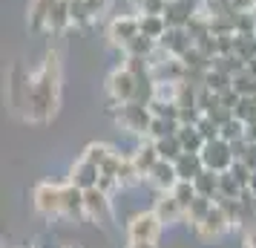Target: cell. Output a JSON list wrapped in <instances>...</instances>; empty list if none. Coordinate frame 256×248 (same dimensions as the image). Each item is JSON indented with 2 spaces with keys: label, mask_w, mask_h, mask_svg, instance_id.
<instances>
[{
  "label": "cell",
  "mask_w": 256,
  "mask_h": 248,
  "mask_svg": "<svg viewBox=\"0 0 256 248\" xmlns=\"http://www.w3.org/2000/svg\"><path fill=\"white\" fill-rule=\"evenodd\" d=\"M58 87H60V64L58 55L49 52L44 67L32 75V87H29V113L35 121H46L49 116H55L58 107Z\"/></svg>",
  "instance_id": "1"
},
{
  "label": "cell",
  "mask_w": 256,
  "mask_h": 248,
  "mask_svg": "<svg viewBox=\"0 0 256 248\" xmlns=\"http://www.w3.org/2000/svg\"><path fill=\"white\" fill-rule=\"evenodd\" d=\"M118 124L130 133H141L147 136L152 124V110L150 104H138V101H127L118 107Z\"/></svg>",
  "instance_id": "2"
},
{
  "label": "cell",
  "mask_w": 256,
  "mask_h": 248,
  "mask_svg": "<svg viewBox=\"0 0 256 248\" xmlns=\"http://www.w3.org/2000/svg\"><path fill=\"white\" fill-rule=\"evenodd\" d=\"M106 95H110V101L116 107L132 101V98H136V75H132L127 67L112 70V75L106 78Z\"/></svg>",
  "instance_id": "3"
},
{
  "label": "cell",
  "mask_w": 256,
  "mask_h": 248,
  "mask_svg": "<svg viewBox=\"0 0 256 248\" xmlns=\"http://www.w3.org/2000/svg\"><path fill=\"white\" fill-rule=\"evenodd\" d=\"M202 159H204V167L216 170V173L230 170V165L236 162V159H233V150H230V142H224L222 136L219 139L204 142V147H202Z\"/></svg>",
  "instance_id": "4"
},
{
  "label": "cell",
  "mask_w": 256,
  "mask_h": 248,
  "mask_svg": "<svg viewBox=\"0 0 256 248\" xmlns=\"http://www.w3.org/2000/svg\"><path fill=\"white\" fill-rule=\"evenodd\" d=\"M35 208L40 213H46V216H58V213H64V185H52V182L38 185Z\"/></svg>",
  "instance_id": "5"
},
{
  "label": "cell",
  "mask_w": 256,
  "mask_h": 248,
  "mask_svg": "<svg viewBox=\"0 0 256 248\" xmlns=\"http://www.w3.org/2000/svg\"><path fill=\"white\" fill-rule=\"evenodd\" d=\"M141 32V24H138V15H116L112 21H110V29H106V35L110 41L116 44V47H127L132 38Z\"/></svg>",
  "instance_id": "6"
},
{
  "label": "cell",
  "mask_w": 256,
  "mask_h": 248,
  "mask_svg": "<svg viewBox=\"0 0 256 248\" xmlns=\"http://www.w3.org/2000/svg\"><path fill=\"white\" fill-rule=\"evenodd\" d=\"M158 47H162L167 55H173V58H184L187 52L196 47V41H193V35H190L187 26H170L167 35L158 41Z\"/></svg>",
  "instance_id": "7"
},
{
  "label": "cell",
  "mask_w": 256,
  "mask_h": 248,
  "mask_svg": "<svg viewBox=\"0 0 256 248\" xmlns=\"http://www.w3.org/2000/svg\"><path fill=\"white\" fill-rule=\"evenodd\" d=\"M84 208H86V216H90L92 222H110V219H112L110 193H104L98 185L84 190Z\"/></svg>",
  "instance_id": "8"
},
{
  "label": "cell",
  "mask_w": 256,
  "mask_h": 248,
  "mask_svg": "<svg viewBox=\"0 0 256 248\" xmlns=\"http://www.w3.org/2000/svg\"><path fill=\"white\" fill-rule=\"evenodd\" d=\"M147 179H150L162 193H170V190L182 182V179H178V170H176V162H167V159H158V162L152 165V170L147 173Z\"/></svg>",
  "instance_id": "9"
},
{
  "label": "cell",
  "mask_w": 256,
  "mask_h": 248,
  "mask_svg": "<svg viewBox=\"0 0 256 248\" xmlns=\"http://www.w3.org/2000/svg\"><path fill=\"white\" fill-rule=\"evenodd\" d=\"M98 179H101V167L95 165V162H90V159H84V156L75 162V167H72V173H70V182L72 185H78L81 190L95 188Z\"/></svg>",
  "instance_id": "10"
},
{
  "label": "cell",
  "mask_w": 256,
  "mask_h": 248,
  "mask_svg": "<svg viewBox=\"0 0 256 248\" xmlns=\"http://www.w3.org/2000/svg\"><path fill=\"white\" fill-rule=\"evenodd\" d=\"M228 228H233V225H230V219L224 216V211H222V208L216 205V202H213V208L208 211V216H204V219H202V222L196 225V231H198L202 236H204V239H210V236H219V234H224Z\"/></svg>",
  "instance_id": "11"
},
{
  "label": "cell",
  "mask_w": 256,
  "mask_h": 248,
  "mask_svg": "<svg viewBox=\"0 0 256 248\" xmlns=\"http://www.w3.org/2000/svg\"><path fill=\"white\" fill-rule=\"evenodd\" d=\"M58 0H32L29 3V29L32 32H46L49 26V15L55 9Z\"/></svg>",
  "instance_id": "12"
},
{
  "label": "cell",
  "mask_w": 256,
  "mask_h": 248,
  "mask_svg": "<svg viewBox=\"0 0 256 248\" xmlns=\"http://www.w3.org/2000/svg\"><path fill=\"white\" fill-rule=\"evenodd\" d=\"M176 170H178V179L193 182L204 170V159H202V153H182L176 159Z\"/></svg>",
  "instance_id": "13"
},
{
  "label": "cell",
  "mask_w": 256,
  "mask_h": 248,
  "mask_svg": "<svg viewBox=\"0 0 256 248\" xmlns=\"http://www.w3.org/2000/svg\"><path fill=\"white\" fill-rule=\"evenodd\" d=\"M138 24H141V35L152 38V41H162L170 29L164 15H138Z\"/></svg>",
  "instance_id": "14"
},
{
  "label": "cell",
  "mask_w": 256,
  "mask_h": 248,
  "mask_svg": "<svg viewBox=\"0 0 256 248\" xmlns=\"http://www.w3.org/2000/svg\"><path fill=\"white\" fill-rule=\"evenodd\" d=\"M156 213H158V219H162V222H176V219H182V216H184V208L176 202L173 193H162L158 202H156Z\"/></svg>",
  "instance_id": "15"
},
{
  "label": "cell",
  "mask_w": 256,
  "mask_h": 248,
  "mask_svg": "<svg viewBox=\"0 0 256 248\" xmlns=\"http://www.w3.org/2000/svg\"><path fill=\"white\" fill-rule=\"evenodd\" d=\"M162 156H158V147H156V142H147V144H141L138 150L132 153V162H136V167L141 170V176H147L152 170V165L158 162Z\"/></svg>",
  "instance_id": "16"
},
{
  "label": "cell",
  "mask_w": 256,
  "mask_h": 248,
  "mask_svg": "<svg viewBox=\"0 0 256 248\" xmlns=\"http://www.w3.org/2000/svg\"><path fill=\"white\" fill-rule=\"evenodd\" d=\"M70 26H72L70 3L58 0V3H55V9H52V15H49V26H46V32H55V35H60V32H66Z\"/></svg>",
  "instance_id": "17"
},
{
  "label": "cell",
  "mask_w": 256,
  "mask_h": 248,
  "mask_svg": "<svg viewBox=\"0 0 256 248\" xmlns=\"http://www.w3.org/2000/svg\"><path fill=\"white\" fill-rule=\"evenodd\" d=\"M178 139H182V147H184V153H202V147H204V136L198 133L196 124H182V130H178Z\"/></svg>",
  "instance_id": "18"
},
{
  "label": "cell",
  "mask_w": 256,
  "mask_h": 248,
  "mask_svg": "<svg viewBox=\"0 0 256 248\" xmlns=\"http://www.w3.org/2000/svg\"><path fill=\"white\" fill-rule=\"evenodd\" d=\"M178 130H182V121L152 116V124H150V133H147V136H150L152 142H158V139H164V136H176Z\"/></svg>",
  "instance_id": "19"
},
{
  "label": "cell",
  "mask_w": 256,
  "mask_h": 248,
  "mask_svg": "<svg viewBox=\"0 0 256 248\" xmlns=\"http://www.w3.org/2000/svg\"><path fill=\"white\" fill-rule=\"evenodd\" d=\"M193 185H196V190L202 196H210V199H213V196L219 193V173L210 170V167H204V170L193 179Z\"/></svg>",
  "instance_id": "20"
},
{
  "label": "cell",
  "mask_w": 256,
  "mask_h": 248,
  "mask_svg": "<svg viewBox=\"0 0 256 248\" xmlns=\"http://www.w3.org/2000/svg\"><path fill=\"white\" fill-rule=\"evenodd\" d=\"M70 15H72V26H78V29H84V26H90V24L98 21L86 0H72L70 3Z\"/></svg>",
  "instance_id": "21"
},
{
  "label": "cell",
  "mask_w": 256,
  "mask_h": 248,
  "mask_svg": "<svg viewBox=\"0 0 256 248\" xmlns=\"http://www.w3.org/2000/svg\"><path fill=\"white\" fill-rule=\"evenodd\" d=\"M156 147H158V156H162V159H167V162H176L178 156L184 153L178 133H176V136H164V139H158V142H156Z\"/></svg>",
  "instance_id": "22"
},
{
  "label": "cell",
  "mask_w": 256,
  "mask_h": 248,
  "mask_svg": "<svg viewBox=\"0 0 256 248\" xmlns=\"http://www.w3.org/2000/svg\"><path fill=\"white\" fill-rule=\"evenodd\" d=\"M233 55L244 64H250L256 58V35H236V44H233Z\"/></svg>",
  "instance_id": "23"
},
{
  "label": "cell",
  "mask_w": 256,
  "mask_h": 248,
  "mask_svg": "<svg viewBox=\"0 0 256 248\" xmlns=\"http://www.w3.org/2000/svg\"><path fill=\"white\" fill-rule=\"evenodd\" d=\"M233 90L242 95V98H250V95H256V78H254V72L248 70V67L233 75Z\"/></svg>",
  "instance_id": "24"
},
{
  "label": "cell",
  "mask_w": 256,
  "mask_h": 248,
  "mask_svg": "<svg viewBox=\"0 0 256 248\" xmlns=\"http://www.w3.org/2000/svg\"><path fill=\"white\" fill-rule=\"evenodd\" d=\"M204 87H210L216 95H222V93H228V90L233 87V75H228V72H222V70H208Z\"/></svg>",
  "instance_id": "25"
},
{
  "label": "cell",
  "mask_w": 256,
  "mask_h": 248,
  "mask_svg": "<svg viewBox=\"0 0 256 248\" xmlns=\"http://www.w3.org/2000/svg\"><path fill=\"white\" fill-rule=\"evenodd\" d=\"M170 193L176 196V202H178L184 211L190 208V205H193V199H196V196H202V193L196 190V185H193V182H184V179H182V182H178V185H176Z\"/></svg>",
  "instance_id": "26"
},
{
  "label": "cell",
  "mask_w": 256,
  "mask_h": 248,
  "mask_svg": "<svg viewBox=\"0 0 256 248\" xmlns=\"http://www.w3.org/2000/svg\"><path fill=\"white\" fill-rule=\"evenodd\" d=\"M112 153H116V150H112L110 144H90V147L84 150V159H90V162H95L98 167H104L106 162L112 159Z\"/></svg>",
  "instance_id": "27"
},
{
  "label": "cell",
  "mask_w": 256,
  "mask_h": 248,
  "mask_svg": "<svg viewBox=\"0 0 256 248\" xmlns=\"http://www.w3.org/2000/svg\"><path fill=\"white\" fill-rule=\"evenodd\" d=\"M219 136L224 139V142H239V139H244V121L233 116L230 121H224V124L219 127Z\"/></svg>",
  "instance_id": "28"
},
{
  "label": "cell",
  "mask_w": 256,
  "mask_h": 248,
  "mask_svg": "<svg viewBox=\"0 0 256 248\" xmlns=\"http://www.w3.org/2000/svg\"><path fill=\"white\" fill-rule=\"evenodd\" d=\"M256 32V9L236 12V35H254Z\"/></svg>",
  "instance_id": "29"
},
{
  "label": "cell",
  "mask_w": 256,
  "mask_h": 248,
  "mask_svg": "<svg viewBox=\"0 0 256 248\" xmlns=\"http://www.w3.org/2000/svg\"><path fill=\"white\" fill-rule=\"evenodd\" d=\"M233 116L242 118L244 124L256 121V95H250V98H242V101L236 104V110H233Z\"/></svg>",
  "instance_id": "30"
},
{
  "label": "cell",
  "mask_w": 256,
  "mask_h": 248,
  "mask_svg": "<svg viewBox=\"0 0 256 248\" xmlns=\"http://www.w3.org/2000/svg\"><path fill=\"white\" fill-rule=\"evenodd\" d=\"M196 127H198V133L204 136V142H210V139H219V124H216V121H213V118L208 116V113L198 118Z\"/></svg>",
  "instance_id": "31"
},
{
  "label": "cell",
  "mask_w": 256,
  "mask_h": 248,
  "mask_svg": "<svg viewBox=\"0 0 256 248\" xmlns=\"http://www.w3.org/2000/svg\"><path fill=\"white\" fill-rule=\"evenodd\" d=\"M244 142L256 144V121H250V124H244Z\"/></svg>",
  "instance_id": "32"
},
{
  "label": "cell",
  "mask_w": 256,
  "mask_h": 248,
  "mask_svg": "<svg viewBox=\"0 0 256 248\" xmlns=\"http://www.w3.org/2000/svg\"><path fill=\"white\" fill-rule=\"evenodd\" d=\"M244 162H248V165H250V167L256 170V144L248 142V153H244Z\"/></svg>",
  "instance_id": "33"
},
{
  "label": "cell",
  "mask_w": 256,
  "mask_h": 248,
  "mask_svg": "<svg viewBox=\"0 0 256 248\" xmlns=\"http://www.w3.org/2000/svg\"><path fill=\"white\" fill-rule=\"evenodd\" d=\"M130 248H156L152 239H130Z\"/></svg>",
  "instance_id": "34"
},
{
  "label": "cell",
  "mask_w": 256,
  "mask_h": 248,
  "mask_svg": "<svg viewBox=\"0 0 256 248\" xmlns=\"http://www.w3.org/2000/svg\"><path fill=\"white\" fill-rule=\"evenodd\" d=\"M248 70L254 72V78H256V58H254V61H250V64H248Z\"/></svg>",
  "instance_id": "35"
},
{
  "label": "cell",
  "mask_w": 256,
  "mask_h": 248,
  "mask_svg": "<svg viewBox=\"0 0 256 248\" xmlns=\"http://www.w3.org/2000/svg\"><path fill=\"white\" fill-rule=\"evenodd\" d=\"M254 35H256V32H254Z\"/></svg>",
  "instance_id": "36"
}]
</instances>
